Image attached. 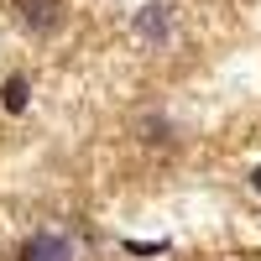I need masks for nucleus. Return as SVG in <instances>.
Here are the masks:
<instances>
[{
    "label": "nucleus",
    "mask_w": 261,
    "mask_h": 261,
    "mask_svg": "<svg viewBox=\"0 0 261 261\" xmlns=\"http://www.w3.org/2000/svg\"><path fill=\"white\" fill-rule=\"evenodd\" d=\"M251 193H261V162L251 167Z\"/></svg>",
    "instance_id": "nucleus-6"
},
{
    "label": "nucleus",
    "mask_w": 261,
    "mask_h": 261,
    "mask_svg": "<svg viewBox=\"0 0 261 261\" xmlns=\"http://www.w3.org/2000/svg\"><path fill=\"white\" fill-rule=\"evenodd\" d=\"M125 251H130V256H162L167 246H162V241H125Z\"/></svg>",
    "instance_id": "nucleus-5"
},
{
    "label": "nucleus",
    "mask_w": 261,
    "mask_h": 261,
    "mask_svg": "<svg viewBox=\"0 0 261 261\" xmlns=\"http://www.w3.org/2000/svg\"><path fill=\"white\" fill-rule=\"evenodd\" d=\"M0 99H6V110H11V115H21V110L32 105V79H27V73H11V79H6V89H0Z\"/></svg>",
    "instance_id": "nucleus-4"
},
{
    "label": "nucleus",
    "mask_w": 261,
    "mask_h": 261,
    "mask_svg": "<svg viewBox=\"0 0 261 261\" xmlns=\"http://www.w3.org/2000/svg\"><path fill=\"white\" fill-rule=\"evenodd\" d=\"M21 21H27L32 32H58L63 27V0H21Z\"/></svg>",
    "instance_id": "nucleus-3"
},
{
    "label": "nucleus",
    "mask_w": 261,
    "mask_h": 261,
    "mask_svg": "<svg viewBox=\"0 0 261 261\" xmlns=\"http://www.w3.org/2000/svg\"><path fill=\"white\" fill-rule=\"evenodd\" d=\"M16 261H73V241L63 230H37V235H27V246L16 251Z\"/></svg>",
    "instance_id": "nucleus-1"
},
{
    "label": "nucleus",
    "mask_w": 261,
    "mask_h": 261,
    "mask_svg": "<svg viewBox=\"0 0 261 261\" xmlns=\"http://www.w3.org/2000/svg\"><path fill=\"white\" fill-rule=\"evenodd\" d=\"M130 27H136V37H141V42H151V47H157V42H167V37H172V6L151 0V6H141V11H136V21H130Z\"/></svg>",
    "instance_id": "nucleus-2"
}]
</instances>
